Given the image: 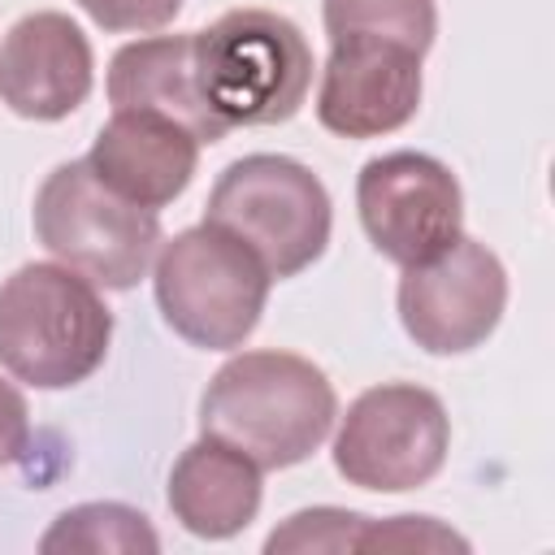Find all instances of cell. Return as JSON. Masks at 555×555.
Segmentation results:
<instances>
[{"label":"cell","instance_id":"1","mask_svg":"<svg viewBox=\"0 0 555 555\" xmlns=\"http://www.w3.org/2000/svg\"><path fill=\"white\" fill-rule=\"evenodd\" d=\"M334 416V382L295 351H238L199 399V429L260 468L304 464L330 438Z\"/></svg>","mask_w":555,"mask_h":555},{"label":"cell","instance_id":"2","mask_svg":"<svg viewBox=\"0 0 555 555\" xmlns=\"http://www.w3.org/2000/svg\"><path fill=\"white\" fill-rule=\"evenodd\" d=\"M113 343V312L95 282L61 260H30L0 282V369L35 390L87 382Z\"/></svg>","mask_w":555,"mask_h":555},{"label":"cell","instance_id":"3","mask_svg":"<svg viewBox=\"0 0 555 555\" xmlns=\"http://www.w3.org/2000/svg\"><path fill=\"white\" fill-rule=\"evenodd\" d=\"M269 286L264 260L212 221L160 238L152 260V291L165 325L199 351L243 347L260 325Z\"/></svg>","mask_w":555,"mask_h":555},{"label":"cell","instance_id":"4","mask_svg":"<svg viewBox=\"0 0 555 555\" xmlns=\"http://www.w3.org/2000/svg\"><path fill=\"white\" fill-rule=\"evenodd\" d=\"M195 74L212 113L234 126L291 121L312 87L304 30L273 9H230L195 30Z\"/></svg>","mask_w":555,"mask_h":555},{"label":"cell","instance_id":"5","mask_svg":"<svg viewBox=\"0 0 555 555\" xmlns=\"http://www.w3.org/2000/svg\"><path fill=\"white\" fill-rule=\"evenodd\" d=\"M204 221L243 238L269 269L273 282H286L321 260L334 225V204L325 182L291 156L251 152L221 169L208 191Z\"/></svg>","mask_w":555,"mask_h":555},{"label":"cell","instance_id":"6","mask_svg":"<svg viewBox=\"0 0 555 555\" xmlns=\"http://www.w3.org/2000/svg\"><path fill=\"white\" fill-rule=\"evenodd\" d=\"M35 238L104 291H130L156 260L160 212L108 191L87 156L61 160L35 191Z\"/></svg>","mask_w":555,"mask_h":555},{"label":"cell","instance_id":"7","mask_svg":"<svg viewBox=\"0 0 555 555\" xmlns=\"http://www.w3.org/2000/svg\"><path fill=\"white\" fill-rule=\"evenodd\" d=\"M451 451L442 399L416 382H382L356 395L334 434V468L347 486L403 494L434 481Z\"/></svg>","mask_w":555,"mask_h":555},{"label":"cell","instance_id":"8","mask_svg":"<svg viewBox=\"0 0 555 555\" xmlns=\"http://www.w3.org/2000/svg\"><path fill=\"white\" fill-rule=\"evenodd\" d=\"M356 208L369 243L399 269L425 264L464 234V191L429 152H382L356 178Z\"/></svg>","mask_w":555,"mask_h":555},{"label":"cell","instance_id":"9","mask_svg":"<svg viewBox=\"0 0 555 555\" xmlns=\"http://www.w3.org/2000/svg\"><path fill=\"white\" fill-rule=\"evenodd\" d=\"M399 321L408 338L429 356H464L481 347L507 308V269L503 260L460 234L447 251L425 264H408L395 291Z\"/></svg>","mask_w":555,"mask_h":555},{"label":"cell","instance_id":"10","mask_svg":"<svg viewBox=\"0 0 555 555\" xmlns=\"http://www.w3.org/2000/svg\"><path fill=\"white\" fill-rule=\"evenodd\" d=\"M421 52L377 35H338L317 82V121L338 139H382L421 108Z\"/></svg>","mask_w":555,"mask_h":555},{"label":"cell","instance_id":"11","mask_svg":"<svg viewBox=\"0 0 555 555\" xmlns=\"http://www.w3.org/2000/svg\"><path fill=\"white\" fill-rule=\"evenodd\" d=\"M91 39L56 9L17 17L0 39V100L26 121L69 117L91 95Z\"/></svg>","mask_w":555,"mask_h":555},{"label":"cell","instance_id":"12","mask_svg":"<svg viewBox=\"0 0 555 555\" xmlns=\"http://www.w3.org/2000/svg\"><path fill=\"white\" fill-rule=\"evenodd\" d=\"M199 147L204 143L186 126H178L160 113L113 108V117L100 126V134L87 152V165L121 199L160 212L191 186Z\"/></svg>","mask_w":555,"mask_h":555},{"label":"cell","instance_id":"13","mask_svg":"<svg viewBox=\"0 0 555 555\" xmlns=\"http://www.w3.org/2000/svg\"><path fill=\"white\" fill-rule=\"evenodd\" d=\"M108 104L147 108L186 126L199 143H221L230 126L212 113L195 74V30L191 35H152L113 52L108 61Z\"/></svg>","mask_w":555,"mask_h":555},{"label":"cell","instance_id":"14","mask_svg":"<svg viewBox=\"0 0 555 555\" xmlns=\"http://www.w3.org/2000/svg\"><path fill=\"white\" fill-rule=\"evenodd\" d=\"M260 473L264 468L256 460L204 434L169 468V490H165L169 512L195 538H208V542L234 538L260 512V494H264Z\"/></svg>","mask_w":555,"mask_h":555},{"label":"cell","instance_id":"15","mask_svg":"<svg viewBox=\"0 0 555 555\" xmlns=\"http://www.w3.org/2000/svg\"><path fill=\"white\" fill-rule=\"evenodd\" d=\"M39 551H87V555H156L160 538L147 525L143 512L126 503H78L52 520V529L39 538Z\"/></svg>","mask_w":555,"mask_h":555},{"label":"cell","instance_id":"16","mask_svg":"<svg viewBox=\"0 0 555 555\" xmlns=\"http://www.w3.org/2000/svg\"><path fill=\"white\" fill-rule=\"evenodd\" d=\"M325 35H377L416 48L421 56L434 48L438 35V4L434 0H321Z\"/></svg>","mask_w":555,"mask_h":555},{"label":"cell","instance_id":"17","mask_svg":"<svg viewBox=\"0 0 555 555\" xmlns=\"http://www.w3.org/2000/svg\"><path fill=\"white\" fill-rule=\"evenodd\" d=\"M369 525V516L347 512V507H304L295 516H286L282 529H273L264 538V551H356L360 529Z\"/></svg>","mask_w":555,"mask_h":555},{"label":"cell","instance_id":"18","mask_svg":"<svg viewBox=\"0 0 555 555\" xmlns=\"http://www.w3.org/2000/svg\"><path fill=\"white\" fill-rule=\"evenodd\" d=\"M356 551H468V542L438 525L434 516H390V520H373L360 529Z\"/></svg>","mask_w":555,"mask_h":555},{"label":"cell","instance_id":"19","mask_svg":"<svg viewBox=\"0 0 555 555\" xmlns=\"http://www.w3.org/2000/svg\"><path fill=\"white\" fill-rule=\"evenodd\" d=\"M186 0H78V9L113 30V35H130V30H160L182 13Z\"/></svg>","mask_w":555,"mask_h":555},{"label":"cell","instance_id":"20","mask_svg":"<svg viewBox=\"0 0 555 555\" xmlns=\"http://www.w3.org/2000/svg\"><path fill=\"white\" fill-rule=\"evenodd\" d=\"M30 447V408L13 382L0 377V468L17 464Z\"/></svg>","mask_w":555,"mask_h":555}]
</instances>
